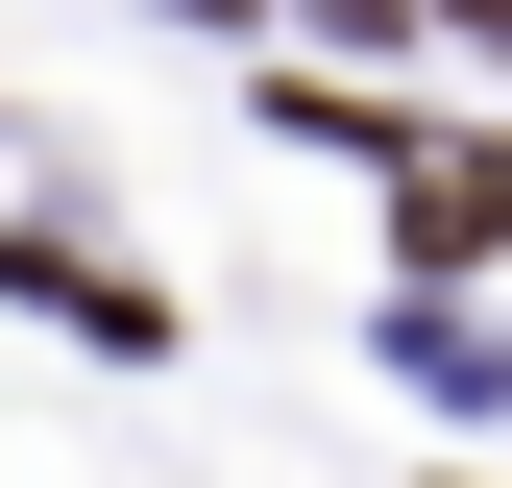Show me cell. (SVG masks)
<instances>
[{"label":"cell","mask_w":512,"mask_h":488,"mask_svg":"<svg viewBox=\"0 0 512 488\" xmlns=\"http://www.w3.org/2000/svg\"><path fill=\"white\" fill-rule=\"evenodd\" d=\"M0 269H25V318H74L98 366H147V342H171V293H147V269H98V244H0Z\"/></svg>","instance_id":"obj_2"},{"label":"cell","mask_w":512,"mask_h":488,"mask_svg":"<svg viewBox=\"0 0 512 488\" xmlns=\"http://www.w3.org/2000/svg\"><path fill=\"white\" fill-rule=\"evenodd\" d=\"M464 25H488V49H512V0H464Z\"/></svg>","instance_id":"obj_6"},{"label":"cell","mask_w":512,"mask_h":488,"mask_svg":"<svg viewBox=\"0 0 512 488\" xmlns=\"http://www.w3.org/2000/svg\"><path fill=\"white\" fill-rule=\"evenodd\" d=\"M512 244V147H391V269H488Z\"/></svg>","instance_id":"obj_1"},{"label":"cell","mask_w":512,"mask_h":488,"mask_svg":"<svg viewBox=\"0 0 512 488\" xmlns=\"http://www.w3.org/2000/svg\"><path fill=\"white\" fill-rule=\"evenodd\" d=\"M171 25H244V0H171Z\"/></svg>","instance_id":"obj_5"},{"label":"cell","mask_w":512,"mask_h":488,"mask_svg":"<svg viewBox=\"0 0 512 488\" xmlns=\"http://www.w3.org/2000/svg\"><path fill=\"white\" fill-rule=\"evenodd\" d=\"M317 25H415V0H317Z\"/></svg>","instance_id":"obj_4"},{"label":"cell","mask_w":512,"mask_h":488,"mask_svg":"<svg viewBox=\"0 0 512 488\" xmlns=\"http://www.w3.org/2000/svg\"><path fill=\"white\" fill-rule=\"evenodd\" d=\"M391 366H415V391H464V415L512 391V342H488V318H439V293H391Z\"/></svg>","instance_id":"obj_3"}]
</instances>
